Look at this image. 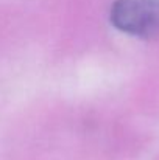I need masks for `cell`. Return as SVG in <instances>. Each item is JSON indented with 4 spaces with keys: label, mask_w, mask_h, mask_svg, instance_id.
<instances>
[{
    "label": "cell",
    "mask_w": 159,
    "mask_h": 160,
    "mask_svg": "<svg viewBox=\"0 0 159 160\" xmlns=\"http://www.w3.org/2000/svg\"><path fill=\"white\" fill-rule=\"evenodd\" d=\"M111 22L126 34L155 38L159 34V0H115Z\"/></svg>",
    "instance_id": "6da1fadb"
}]
</instances>
